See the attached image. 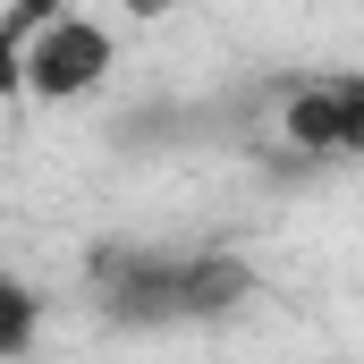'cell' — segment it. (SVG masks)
<instances>
[{"label":"cell","instance_id":"277c9868","mask_svg":"<svg viewBox=\"0 0 364 364\" xmlns=\"http://www.w3.org/2000/svg\"><path fill=\"white\" fill-rule=\"evenodd\" d=\"M34 331H43V296H34L17 272H0V364L26 356V348H34Z\"/></svg>","mask_w":364,"mask_h":364},{"label":"cell","instance_id":"6da1fadb","mask_svg":"<svg viewBox=\"0 0 364 364\" xmlns=\"http://www.w3.org/2000/svg\"><path fill=\"white\" fill-rule=\"evenodd\" d=\"M246 296L237 255H178V246H102L93 255V305L119 331H170V322H212Z\"/></svg>","mask_w":364,"mask_h":364},{"label":"cell","instance_id":"3957f363","mask_svg":"<svg viewBox=\"0 0 364 364\" xmlns=\"http://www.w3.org/2000/svg\"><path fill=\"white\" fill-rule=\"evenodd\" d=\"M288 144L296 153H322V161H339V153H356L364 144V77L348 68H331V77H305V85L288 93Z\"/></svg>","mask_w":364,"mask_h":364},{"label":"cell","instance_id":"7a4b0ae2","mask_svg":"<svg viewBox=\"0 0 364 364\" xmlns=\"http://www.w3.org/2000/svg\"><path fill=\"white\" fill-rule=\"evenodd\" d=\"M9 77L34 93V102H77L110 77V26H93L77 9H51V17H34V34H26V51L9 60Z\"/></svg>","mask_w":364,"mask_h":364}]
</instances>
